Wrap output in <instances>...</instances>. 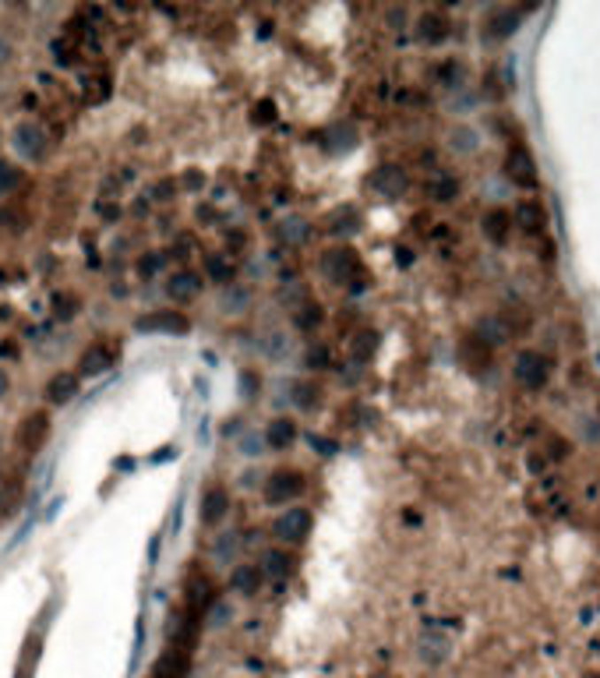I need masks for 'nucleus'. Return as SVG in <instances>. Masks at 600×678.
<instances>
[{"label":"nucleus","instance_id":"obj_3","mask_svg":"<svg viewBox=\"0 0 600 678\" xmlns=\"http://www.w3.org/2000/svg\"><path fill=\"white\" fill-rule=\"evenodd\" d=\"M505 177L516 184V188H523V191H534L537 188V163H534V152L527 149V145H512L509 152H505Z\"/></svg>","mask_w":600,"mask_h":678},{"label":"nucleus","instance_id":"obj_32","mask_svg":"<svg viewBox=\"0 0 600 678\" xmlns=\"http://www.w3.org/2000/svg\"><path fill=\"white\" fill-rule=\"evenodd\" d=\"M163 266V255H152V258H142V273H156Z\"/></svg>","mask_w":600,"mask_h":678},{"label":"nucleus","instance_id":"obj_25","mask_svg":"<svg viewBox=\"0 0 600 678\" xmlns=\"http://www.w3.org/2000/svg\"><path fill=\"white\" fill-rule=\"evenodd\" d=\"M0 227H7L11 234H21V230L28 227V212H25V205L7 202V205L0 209Z\"/></svg>","mask_w":600,"mask_h":678},{"label":"nucleus","instance_id":"obj_4","mask_svg":"<svg viewBox=\"0 0 600 678\" xmlns=\"http://www.w3.org/2000/svg\"><path fill=\"white\" fill-rule=\"evenodd\" d=\"M516 381L527 385V389H544L548 378H551V360L541 353V350H523L516 357Z\"/></svg>","mask_w":600,"mask_h":678},{"label":"nucleus","instance_id":"obj_10","mask_svg":"<svg viewBox=\"0 0 600 678\" xmlns=\"http://www.w3.org/2000/svg\"><path fill=\"white\" fill-rule=\"evenodd\" d=\"M459 360L473 371V374H484L491 367V346L484 336H466L459 343Z\"/></svg>","mask_w":600,"mask_h":678},{"label":"nucleus","instance_id":"obj_1","mask_svg":"<svg viewBox=\"0 0 600 678\" xmlns=\"http://www.w3.org/2000/svg\"><path fill=\"white\" fill-rule=\"evenodd\" d=\"M117 357H120V346L110 343V339H96L81 357H78V378H99L106 374L110 367H117Z\"/></svg>","mask_w":600,"mask_h":678},{"label":"nucleus","instance_id":"obj_13","mask_svg":"<svg viewBox=\"0 0 600 678\" xmlns=\"http://www.w3.org/2000/svg\"><path fill=\"white\" fill-rule=\"evenodd\" d=\"M212 601H216V597H212V583H209L205 576H191V580H188V608H184V612L195 615V619H202V615L212 608Z\"/></svg>","mask_w":600,"mask_h":678},{"label":"nucleus","instance_id":"obj_21","mask_svg":"<svg viewBox=\"0 0 600 678\" xmlns=\"http://www.w3.org/2000/svg\"><path fill=\"white\" fill-rule=\"evenodd\" d=\"M265 442H269L273 449H287V445H294V442H297V424H294L290 417H276V420L265 428Z\"/></svg>","mask_w":600,"mask_h":678},{"label":"nucleus","instance_id":"obj_30","mask_svg":"<svg viewBox=\"0 0 600 678\" xmlns=\"http://www.w3.org/2000/svg\"><path fill=\"white\" fill-rule=\"evenodd\" d=\"M35 658H39V640H32V643L25 647V654H21V665H18V678H28V665L35 668Z\"/></svg>","mask_w":600,"mask_h":678},{"label":"nucleus","instance_id":"obj_6","mask_svg":"<svg viewBox=\"0 0 600 678\" xmlns=\"http://www.w3.org/2000/svg\"><path fill=\"white\" fill-rule=\"evenodd\" d=\"M46 435H50V413H46V410H32L28 417H21L14 442H18L21 452H39L42 442H46Z\"/></svg>","mask_w":600,"mask_h":678},{"label":"nucleus","instance_id":"obj_16","mask_svg":"<svg viewBox=\"0 0 600 678\" xmlns=\"http://www.w3.org/2000/svg\"><path fill=\"white\" fill-rule=\"evenodd\" d=\"M227 509H230V495H227V488H209V491L202 495V509H198V516H202L205 527H216V523L227 516Z\"/></svg>","mask_w":600,"mask_h":678},{"label":"nucleus","instance_id":"obj_17","mask_svg":"<svg viewBox=\"0 0 600 678\" xmlns=\"http://www.w3.org/2000/svg\"><path fill=\"white\" fill-rule=\"evenodd\" d=\"M81 96L85 103H106L110 99V71L106 67H96L81 78Z\"/></svg>","mask_w":600,"mask_h":678},{"label":"nucleus","instance_id":"obj_28","mask_svg":"<svg viewBox=\"0 0 600 678\" xmlns=\"http://www.w3.org/2000/svg\"><path fill=\"white\" fill-rule=\"evenodd\" d=\"M205 269H209V276H212L216 283H230V280H234V262H227V258H219V255H212Z\"/></svg>","mask_w":600,"mask_h":678},{"label":"nucleus","instance_id":"obj_27","mask_svg":"<svg viewBox=\"0 0 600 678\" xmlns=\"http://www.w3.org/2000/svg\"><path fill=\"white\" fill-rule=\"evenodd\" d=\"M290 566H294V562H290L283 551H269V555H265V569H262V573H269V576L283 580V576L290 573Z\"/></svg>","mask_w":600,"mask_h":678},{"label":"nucleus","instance_id":"obj_5","mask_svg":"<svg viewBox=\"0 0 600 678\" xmlns=\"http://www.w3.org/2000/svg\"><path fill=\"white\" fill-rule=\"evenodd\" d=\"M307 484H304V474L300 470H276L269 481H265V502H273V505H287V502H294L300 491H304Z\"/></svg>","mask_w":600,"mask_h":678},{"label":"nucleus","instance_id":"obj_11","mask_svg":"<svg viewBox=\"0 0 600 678\" xmlns=\"http://www.w3.org/2000/svg\"><path fill=\"white\" fill-rule=\"evenodd\" d=\"M166 294H170V301H177V304L195 301V297L202 294V276H198V273H191V269H181V273H173V276H170Z\"/></svg>","mask_w":600,"mask_h":678},{"label":"nucleus","instance_id":"obj_24","mask_svg":"<svg viewBox=\"0 0 600 678\" xmlns=\"http://www.w3.org/2000/svg\"><path fill=\"white\" fill-rule=\"evenodd\" d=\"M427 195H431L435 202H452V198L459 195V181H456L452 173H435V177L427 181Z\"/></svg>","mask_w":600,"mask_h":678},{"label":"nucleus","instance_id":"obj_2","mask_svg":"<svg viewBox=\"0 0 600 678\" xmlns=\"http://www.w3.org/2000/svg\"><path fill=\"white\" fill-rule=\"evenodd\" d=\"M325 273H328V280L332 283H350L353 290H360L364 283V269H360V258H357V251H350V248H335V251H328L325 255Z\"/></svg>","mask_w":600,"mask_h":678},{"label":"nucleus","instance_id":"obj_8","mask_svg":"<svg viewBox=\"0 0 600 678\" xmlns=\"http://www.w3.org/2000/svg\"><path fill=\"white\" fill-rule=\"evenodd\" d=\"M14 145H18V152L28 156V159H42L46 149H50V138H46V131H42L35 120H21V124L14 127Z\"/></svg>","mask_w":600,"mask_h":678},{"label":"nucleus","instance_id":"obj_31","mask_svg":"<svg viewBox=\"0 0 600 678\" xmlns=\"http://www.w3.org/2000/svg\"><path fill=\"white\" fill-rule=\"evenodd\" d=\"M294 392H297V403H300V406H311V403L318 399V392L311 389V381H297V385H294Z\"/></svg>","mask_w":600,"mask_h":678},{"label":"nucleus","instance_id":"obj_23","mask_svg":"<svg viewBox=\"0 0 600 678\" xmlns=\"http://www.w3.org/2000/svg\"><path fill=\"white\" fill-rule=\"evenodd\" d=\"M519 18H523V11H519V7H502V11H495V14H491L488 32H491V35H509V32H516Z\"/></svg>","mask_w":600,"mask_h":678},{"label":"nucleus","instance_id":"obj_9","mask_svg":"<svg viewBox=\"0 0 600 678\" xmlns=\"http://www.w3.org/2000/svg\"><path fill=\"white\" fill-rule=\"evenodd\" d=\"M135 329L138 333H166V336H181V333H188L191 329V322L181 315V312H152V315H145V319H138L135 322Z\"/></svg>","mask_w":600,"mask_h":678},{"label":"nucleus","instance_id":"obj_15","mask_svg":"<svg viewBox=\"0 0 600 678\" xmlns=\"http://www.w3.org/2000/svg\"><path fill=\"white\" fill-rule=\"evenodd\" d=\"M78 385H81V378L74 374V371H57L50 381H46V399L50 403H71L74 396H78Z\"/></svg>","mask_w":600,"mask_h":678},{"label":"nucleus","instance_id":"obj_7","mask_svg":"<svg viewBox=\"0 0 600 678\" xmlns=\"http://www.w3.org/2000/svg\"><path fill=\"white\" fill-rule=\"evenodd\" d=\"M311 523H314V516H311V509H287L276 523H273V534L283 541V544H300V541H307V534H311Z\"/></svg>","mask_w":600,"mask_h":678},{"label":"nucleus","instance_id":"obj_14","mask_svg":"<svg viewBox=\"0 0 600 678\" xmlns=\"http://www.w3.org/2000/svg\"><path fill=\"white\" fill-rule=\"evenodd\" d=\"M371 188L385 198H399L406 191V173L399 166H378L374 177H371Z\"/></svg>","mask_w":600,"mask_h":678},{"label":"nucleus","instance_id":"obj_26","mask_svg":"<svg viewBox=\"0 0 600 678\" xmlns=\"http://www.w3.org/2000/svg\"><path fill=\"white\" fill-rule=\"evenodd\" d=\"M21 188V170L11 159H0V198H11Z\"/></svg>","mask_w":600,"mask_h":678},{"label":"nucleus","instance_id":"obj_29","mask_svg":"<svg viewBox=\"0 0 600 678\" xmlns=\"http://www.w3.org/2000/svg\"><path fill=\"white\" fill-rule=\"evenodd\" d=\"M371 350H374V333H360L353 339V360H367Z\"/></svg>","mask_w":600,"mask_h":678},{"label":"nucleus","instance_id":"obj_22","mask_svg":"<svg viewBox=\"0 0 600 678\" xmlns=\"http://www.w3.org/2000/svg\"><path fill=\"white\" fill-rule=\"evenodd\" d=\"M230 583H234V590L237 594H258V587H262V569L258 566H237L234 569V576H230Z\"/></svg>","mask_w":600,"mask_h":678},{"label":"nucleus","instance_id":"obj_20","mask_svg":"<svg viewBox=\"0 0 600 678\" xmlns=\"http://www.w3.org/2000/svg\"><path fill=\"white\" fill-rule=\"evenodd\" d=\"M481 227H484V234H488L495 244H505L509 234H512V216H509L505 209H488Z\"/></svg>","mask_w":600,"mask_h":678},{"label":"nucleus","instance_id":"obj_19","mask_svg":"<svg viewBox=\"0 0 600 678\" xmlns=\"http://www.w3.org/2000/svg\"><path fill=\"white\" fill-rule=\"evenodd\" d=\"M191 672V658L188 654H177V651H166L156 668H152V678H188Z\"/></svg>","mask_w":600,"mask_h":678},{"label":"nucleus","instance_id":"obj_12","mask_svg":"<svg viewBox=\"0 0 600 678\" xmlns=\"http://www.w3.org/2000/svg\"><path fill=\"white\" fill-rule=\"evenodd\" d=\"M516 220H519V227H523L527 234H534V237H544V230H548V212H544V205H541L537 198H523L519 209H516Z\"/></svg>","mask_w":600,"mask_h":678},{"label":"nucleus","instance_id":"obj_18","mask_svg":"<svg viewBox=\"0 0 600 678\" xmlns=\"http://www.w3.org/2000/svg\"><path fill=\"white\" fill-rule=\"evenodd\" d=\"M417 35L424 42H442L449 35V18L442 11H424L420 21H417Z\"/></svg>","mask_w":600,"mask_h":678}]
</instances>
